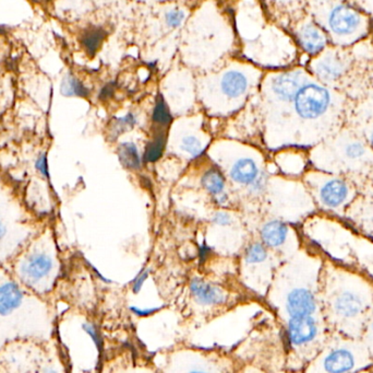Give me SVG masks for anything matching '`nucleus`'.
Instances as JSON below:
<instances>
[{"mask_svg":"<svg viewBox=\"0 0 373 373\" xmlns=\"http://www.w3.org/2000/svg\"><path fill=\"white\" fill-rule=\"evenodd\" d=\"M305 83L306 80L301 71H290L274 78L272 81V90L278 99L290 102L294 101L295 96Z\"/></svg>","mask_w":373,"mask_h":373,"instance_id":"12","label":"nucleus"},{"mask_svg":"<svg viewBox=\"0 0 373 373\" xmlns=\"http://www.w3.org/2000/svg\"><path fill=\"white\" fill-rule=\"evenodd\" d=\"M286 309L290 317H309L317 310V302L310 290L297 288L287 296Z\"/></svg>","mask_w":373,"mask_h":373,"instance_id":"11","label":"nucleus"},{"mask_svg":"<svg viewBox=\"0 0 373 373\" xmlns=\"http://www.w3.org/2000/svg\"><path fill=\"white\" fill-rule=\"evenodd\" d=\"M120 163L126 169L138 170L141 167V155L137 145L133 143H124L118 148Z\"/></svg>","mask_w":373,"mask_h":373,"instance_id":"22","label":"nucleus"},{"mask_svg":"<svg viewBox=\"0 0 373 373\" xmlns=\"http://www.w3.org/2000/svg\"><path fill=\"white\" fill-rule=\"evenodd\" d=\"M334 150L346 165H362L370 158V151L364 141L350 134L342 135L336 139Z\"/></svg>","mask_w":373,"mask_h":373,"instance_id":"8","label":"nucleus"},{"mask_svg":"<svg viewBox=\"0 0 373 373\" xmlns=\"http://www.w3.org/2000/svg\"><path fill=\"white\" fill-rule=\"evenodd\" d=\"M287 235H288V228L282 221H270L261 229L262 241L264 245L270 247H278L284 245Z\"/></svg>","mask_w":373,"mask_h":373,"instance_id":"18","label":"nucleus"},{"mask_svg":"<svg viewBox=\"0 0 373 373\" xmlns=\"http://www.w3.org/2000/svg\"><path fill=\"white\" fill-rule=\"evenodd\" d=\"M233 221L231 215L226 212H217L213 215L212 223L216 225H221V227H226L229 225Z\"/></svg>","mask_w":373,"mask_h":373,"instance_id":"32","label":"nucleus"},{"mask_svg":"<svg viewBox=\"0 0 373 373\" xmlns=\"http://www.w3.org/2000/svg\"><path fill=\"white\" fill-rule=\"evenodd\" d=\"M299 42L310 55H319L327 46V36L313 24L303 26L299 31Z\"/></svg>","mask_w":373,"mask_h":373,"instance_id":"15","label":"nucleus"},{"mask_svg":"<svg viewBox=\"0 0 373 373\" xmlns=\"http://www.w3.org/2000/svg\"><path fill=\"white\" fill-rule=\"evenodd\" d=\"M350 188L347 184L340 178H331L322 184L319 195L322 204L329 208L342 206L347 200Z\"/></svg>","mask_w":373,"mask_h":373,"instance_id":"14","label":"nucleus"},{"mask_svg":"<svg viewBox=\"0 0 373 373\" xmlns=\"http://www.w3.org/2000/svg\"><path fill=\"white\" fill-rule=\"evenodd\" d=\"M166 22L168 26H173V28H177L180 24H182L184 19V14L180 10H171L168 11L165 16Z\"/></svg>","mask_w":373,"mask_h":373,"instance_id":"31","label":"nucleus"},{"mask_svg":"<svg viewBox=\"0 0 373 373\" xmlns=\"http://www.w3.org/2000/svg\"><path fill=\"white\" fill-rule=\"evenodd\" d=\"M352 59L350 53L332 48L320 55L313 63V73L327 86H335L347 79L352 71Z\"/></svg>","mask_w":373,"mask_h":373,"instance_id":"7","label":"nucleus"},{"mask_svg":"<svg viewBox=\"0 0 373 373\" xmlns=\"http://www.w3.org/2000/svg\"><path fill=\"white\" fill-rule=\"evenodd\" d=\"M82 329H84L85 333L89 334L90 337L93 339L94 343L98 346V349H102L103 342H102V338H100V332H98V327H96L93 323L87 322V323H84L83 325H82Z\"/></svg>","mask_w":373,"mask_h":373,"instance_id":"30","label":"nucleus"},{"mask_svg":"<svg viewBox=\"0 0 373 373\" xmlns=\"http://www.w3.org/2000/svg\"><path fill=\"white\" fill-rule=\"evenodd\" d=\"M354 367V356L346 348H336L325 356L323 368L327 372H347Z\"/></svg>","mask_w":373,"mask_h":373,"instance_id":"16","label":"nucleus"},{"mask_svg":"<svg viewBox=\"0 0 373 373\" xmlns=\"http://www.w3.org/2000/svg\"><path fill=\"white\" fill-rule=\"evenodd\" d=\"M112 89L110 87V86L104 88V89L102 90V93H100V99H106V98H108V96H112Z\"/></svg>","mask_w":373,"mask_h":373,"instance_id":"37","label":"nucleus"},{"mask_svg":"<svg viewBox=\"0 0 373 373\" xmlns=\"http://www.w3.org/2000/svg\"><path fill=\"white\" fill-rule=\"evenodd\" d=\"M337 100L330 88L319 83H305L295 96V111L303 120L317 121L331 114Z\"/></svg>","mask_w":373,"mask_h":373,"instance_id":"6","label":"nucleus"},{"mask_svg":"<svg viewBox=\"0 0 373 373\" xmlns=\"http://www.w3.org/2000/svg\"><path fill=\"white\" fill-rule=\"evenodd\" d=\"M266 183H268V175L264 172L259 173L257 178L249 185L250 194H252V195H260L266 190Z\"/></svg>","mask_w":373,"mask_h":373,"instance_id":"29","label":"nucleus"},{"mask_svg":"<svg viewBox=\"0 0 373 373\" xmlns=\"http://www.w3.org/2000/svg\"><path fill=\"white\" fill-rule=\"evenodd\" d=\"M322 8L325 26L338 44H347L364 34L366 19L345 1L327 0Z\"/></svg>","mask_w":373,"mask_h":373,"instance_id":"5","label":"nucleus"},{"mask_svg":"<svg viewBox=\"0 0 373 373\" xmlns=\"http://www.w3.org/2000/svg\"><path fill=\"white\" fill-rule=\"evenodd\" d=\"M137 124V118L133 114H128L124 118H115L110 125V135L112 138H117L124 133L128 132Z\"/></svg>","mask_w":373,"mask_h":373,"instance_id":"25","label":"nucleus"},{"mask_svg":"<svg viewBox=\"0 0 373 373\" xmlns=\"http://www.w3.org/2000/svg\"><path fill=\"white\" fill-rule=\"evenodd\" d=\"M149 277V270H143L140 274L137 276L135 280H133L132 291L135 294H138L140 292L141 289H142L143 284H145V280Z\"/></svg>","mask_w":373,"mask_h":373,"instance_id":"33","label":"nucleus"},{"mask_svg":"<svg viewBox=\"0 0 373 373\" xmlns=\"http://www.w3.org/2000/svg\"><path fill=\"white\" fill-rule=\"evenodd\" d=\"M182 149L194 158L199 157L203 151L200 140L194 136L184 137V138L182 139Z\"/></svg>","mask_w":373,"mask_h":373,"instance_id":"28","label":"nucleus"},{"mask_svg":"<svg viewBox=\"0 0 373 373\" xmlns=\"http://www.w3.org/2000/svg\"><path fill=\"white\" fill-rule=\"evenodd\" d=\"M268 251L261 243H252L246 250L245 258L248 264H258L266 261Z\"/></svg>","mask_w":373,"mask_h":373,"instance_id":"26","label":"nucleus"},{"mask_svg":"<svg viewBox=\"0 0 373 373\" xmlns=\"http://www.w3.org/2000/svg\"><path fill=\"white\" fill-rule=\"evenodd\" d=\"M209 253H210V249L206 245H202V247L200 249L201 262L206 261Z\"/></svg>","mask_w":373,"mask_h":373,"instance_id":"36","label":"nucleus"},{"mask_svg":"<svg viewBox=\"0 0 373 373\" xmlns=\"http://www.w3.org/2000/svg\"><path fill=\"white\" fill-rule=\"evenodd\" d=\"M190 291L196 302L206 307L223 305L227 300V295L222 288L201 278H194L191 280Z\"/></svg>","mask_w":373,"mask_h":373,"instance_id":"13","label":"nucleus"},{"mask_svg":"<svg viewBox=\"0 0 373 373\" xmlns=\"http://www.w3.org/2000/svg\"><path fill=\"white\" fill-rule=\"evenodd\" d=\"M367 132H368V139L369 143H370V145L373 147V118L372 116H370V122H369V126L368 129H367Z\"/></svg>","mask_w":373,"mask_h":373,"instance_id":"35","label":"nucleus"},{"mask_svg":"<svg viewBox=\"0 0 373 373\" xmlns=\"http://www.w3.org/2000/svg\"><path fill=\"white\" fill-rule=\"evenodd\" d=\"M372 223H373V220H372Z\"/></svg>","mask_w":373,"mask_h":373,"instance_id":"40","label":"nucleus"},{"mask_svg":"<svg viewBox=\"0 0 373 373\" xmlns=\"http://www.w3.org/2000/svg\"><path fill=\"white\" fill-rule=\"evenodd\" d=\"M38 230L14 193L0 185V265L11 262Z\"/></svg>","mask_w":373,"mask_h":373,"instance_id":"3","label":"nucleus"},{"mask_svg":"<svg viewBox=\"0 0 373 373\" xmlns=\"http://www.w3.org/2000/svg\"><path fill=\"white\" fill-rule=\"evenodd\" d=\"M153 121L159 125H168L172 122L171 113L168 111L167 106L164 103L162 98H159L157 106H155L154 113H153Z\"/></svg>","mask_w":373,"mask_h":373,"instance_id":"27","label":"nucleus"},{"mask_svg":"<svg viewBox=\"0 0 373 373\" xmlns=\"http://www.w3.org/2000/svg\"><path fill=\"white\" fill-rule=\"evenodd\" d=\"M61 93L65 96H79V98H88L90 96L89 89L80 81L78 78L71 73H68L61 83Z\"/></svg>","mask_w":373,"mask_h":373,"instance_id":"23","label":"nucleus"},{"mask_svg":"<svg viewBox=\"0 0 373 373\" xmlns=\"http://www.w3.org/2000/svg\"><path fill=\"white\" fill-rule=\"evenodd\" d=\"M6 277H7V275H6L5 270L0 267V280H5Z\"/></svg>","mask_w":373,"mask_h":373,"instance_id":"38","label":"nucleus"},{"mask_svg":"<svg viewBox=\"0 0 373 373\" xmlns=\"http://www.w3.org/2000/svg\"><path fill=\"white\" fill-rule=\"evenodd\" d=\"M259 173L256 162L249 158H243L236 161L229 172L233 181L236 183L243 184V185H250L257 178Z\"/></svg>","mask_w":373,"mask_h":373,"instance_id":"17","label":"nucleus"},{"mask_svg":"<svg viewBox=\"0 0 373 373\" xmlns=\"http://www.w3.org/2000/svg\"><path fill=\"white\" fill-rule=\"evenodd\" d=\"M49 334V312L41 296L16 280H0V348L14 340H47Z\"/></svg>","mask_w":373,"mask_h":373,"instance_id":"1","label":"nucleus"},{"mask_svg":"<svg viewBox=\"0 0 373 373\" xmlns=\"http://www.w3.org/2000/svg\"><path fill=\"white\" fill-rule=\"evenodd\" d=\"M10 263L18 282L38 296L47 295L58 272V260L52 235L47 229L40 230Z\"/></svg>","mask_w":373,"mask_h":373,"instance_id":"2","label":"nucleus"},{"mask_svg":"<svg viewBox=\"0 0 373 373\" xmlns=\"http://www.w3.org/2000/svg\"><path fill=\"white\" fill-rule=\"evenodd\" d=\"M287 334H288V339L292 345H306L317 337V321L313 319L312 315L290 317Z\"/></svg>","mask_w":373,"mask_h":373,"instance_id":"10","label":"nucleus"},{"mask_svg":"<svg viewBox=\"0 0 373 373\" xmlns=\"http://www.w3.org/2000/svg\"><path fill=\"white\" fill-rule=\"evenodd\" d=\"M166 145L165 133L159 132L154 135L153 139L147 143L145 153V160L147 162H155L163 155Z\"/></svg>","mask_w":373,"mask_h":373,"instance_id":"24","label":"nucleus"},{"mask_svg":"<svg viewBox=\"0 0 373 373\" xmlns=\"http://www.w3.org/2000/svg\"><path fill=\"white\" fill-rule=\"evenodd\" d=\"M105 36L106 32L103 29L92 26V28L85 29L82 32L80 42H81L82 46H83L85 52L89 54V56L93 57L98 52V48H100V44L103 42Z\"/></svg>","mask_w":373,"mask_h":373,"instance_id":"20","label":"nucleus"},{"mask_svg":"<svg viewBox=\"0 0 373 373\" xmlns=\"http://www.w3.org/2000/svg\"><path fill=\"white\" fill-rule=\"evenodd\" d=\"M47 340L18 339L0 348V371L55 372L48 360Z\"/></svg>","mask_w":373,"mask_h":373,"instance_id":"4","label":"nucleus"},{"mask_svg":"<svg viewBox=\"0 0 373 373\" xmlns=\"http://www.w3.org/2000/svg\"><path fill=\"white\" fill-rule=\"evenodd\" d=\"M201 183L206 192L210 193L211 195H221L225 192V178L217 169H210L203 174L201 178Z\"/></svg>","mask_w":373,"mask_h":373,"instance_id":"21","label":"nucleus"},{"mask_svg":"<svg viewBox=\"0 0 373 373\" xmlns=\"http://www.w3.org/2000/svg\"><path fill=\"white\" fill-rule=\"evenodd\" d=\"M332 307L335 315L341 319H356L364 310V299L352 289H342L334 295Z\"/></svg>","mask_w":373,"mask_h":373,"instance_id":"9","label":"nucleus"},{"mask_svg":"<svg viewBox=\"0 0 373 373\" xmlns=\"http://www.w3.org/2000/svg\"><path fill=\"white\" fill-rule=\"evenodd\" d=\"M131 310H132L135 315H140V317H147V315H153V313L159 310V307H155V309H145V310H141V309H138V307H131Z\"/></svg>","mask_w":373,"mask_h":373,"instance_id":"34","label":"nucleus"},{"mask_svg":"<svg viewBox=\"0 0 373 373\" xmlns=\"http://www.w3.org/2000/svg\"><path fill=\"white\" fill-rule=\"evenodd\" d=\"M372 331H373V324H372Z\"/></svg>","mask_w":373,"mask_h":373,"instance_id":"39","label":"nucleus"},{"mask_svg":"<svg viewBox=\"0 0 373 373\" xmlns=\"http://www.w3.org/2000/svg\"><path fill=\"white\" fill-rule=\"evenodd\" d=\"M247 86V78L239 71H228L225 73L221 83L223 92L229 98H237L245 93Z\"/></svg>","mask_w":373,"mask_h":373,"instance_id":"19","label":"nucleus"}]
</instances>
